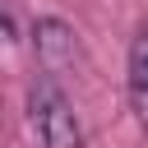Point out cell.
Instances as JSON below:
<instances>
[{
	"label": "cell",
	"mask_w": 148,
	"mask_h": 148,
	"mask_svg": "<svg viewBox=\"0 0 148 148\" xmlns=\"http://www.w3.org/2000/svg\"><path fill=\"white\" fill-rule=\"evenodd\" d=\"M28 120L42 139V148H83V125H79V111H74L69 92L60 88V79L37 74L28 83Z\"/></svg>",
	"instance_id": "cell-1"
},
{
	"label": "cell",
	"mask_w": 148,
	"mask_h": 148,
	"mask_svg": "<svg viewBox=\"0 0 148 148\" xmlns=\"http://www.w3.org/2000/svg\"><path fill=\"white\" fill-rule=\"evenodd\" d=\"M32 46H37V65H42V74H51V79H65V74H74V65H83L79 32H74L65 18H56V14L37 18V28H32Z\"/></svg>",
	"instance_id": "cell-2"
},
{
	"label": "cell",
	"mask_w": 148,
	"mask_h": 148,
	"mask_svg": "<svg viewBox=\"0 0 148 148\" xmlns=\"http://www.w3.org/2000/svg\"><path fill=\"white\" fill-rule=\"evenodd\" d=\"M125 92H130V111H134V120L148 130V23H143V28L134 32V42H130Z\"/></svg>",
	"instance_id": "cell-3"
},
{
	"label": "cell",
	"mask_w": 148,
	"mask_h": 148,
	"mask_svg": "<svg viewBox=\"0 0 148 148\" xmlns=\"http://www.w3.org/2000/svg\"><path fill=\"white\" fill-rule=\"evenodd\" d=\"M18 56V18H14V5L0 0V65H9Z\"/></svg>",
	"instance_id": "cell-4"
}]
</instances>
